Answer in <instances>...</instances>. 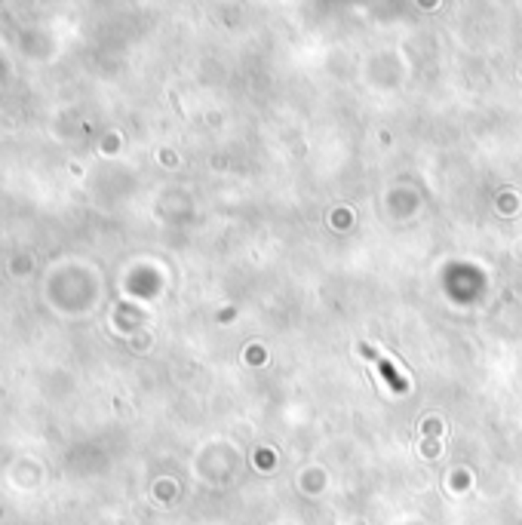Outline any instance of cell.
Returning a JSON list of instances; mask_svg holds the SVG:
<instances>
[{"instance_id": "obj_1", "label": "cell", "mask_w": 522, "mask_h": 525, "mask_svg": "<svg viewBox=\"0 0 522 525\" xmlns=\"http://www.w3.org/2000/svg\"><path fill=\"white\" fill-rule=\"evenodd\" d=\"M363 350H365V354H369V356H372V360H375V363L381 366V372H384V375H387V381H390V384H394V387H399V390H406V378H403V375H399V372L394 369V366H390V360H384V356H381V354H375V350H372L369 344H363Z\"/></svg>"}]
</instances>
